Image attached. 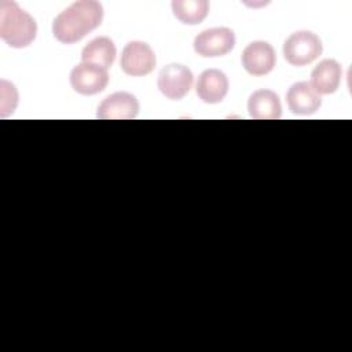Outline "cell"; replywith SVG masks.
Segmentation results:
<instances>
[{
	"label": "cell",
	"instance_id": "6da1fadb",
	"mask_svg": "<svg viewBox=\"0 0 352 352\" xmlns=\"http://www.w3.org/2000/svg\"><path fill=\"white\" fill-rule=\"evenodd\" d=\"M103 19V7L95 0H80L59 12L52 22V34L62 44H74L96 29Z\"/></svg>",
	"mask_w": 352,
	"mask_h": 352
},
{
	"label": "cell",
	"instance_id": "5bb4252c",
	"mask_svg": "<svg viewBox=\"0 0 352 352\" xmlns=\"http://www.w3.org/2000/svg\"><path fill=\"white\" fill-rule=\"evenodd\" d=\"M117 55L116 45L109 37H96L91 40L81 51V60L85 63H92L103 69L111 67Z\"/></svg>",
	"mask_w": 352,
	"mask_h": 352
},
{
	"label": "cell",
	"instance_id": "9a60e30c",
	"mask_svg": "<svg viewBox=\"0 0 352 352\" xmlns=\"http://www.w3.org/2000/svg\"><path fill=\"white\" fill-rule=\"evenodd\" d=\"M173 15L186 25L201 23L209 12V1L206 0H173Z\"/></svg>",
	"mask_w": 352,
	"mask_h": 352
},
{
	"label": "cell",
	"instance_id": "5b68a950",
	"mask_svg": "<svg viewBox=\"0 0 352 352\" xmlns=\"http://www.w3.org/2000/svg\"><path fill=\"white\" fill-rule=\"evenodd\" d=\"M155 54L153 48L143 41H129L121 54V69L132 77L150 74L155 67Z\"/></svg>",
	"mask_w": 352,
	"mask_h": 352
},
{
	"label": "cell",
	"instance_id": "30bf717a",
	"mask_svg": "<svg viewBox=\"0 0 352 352\" xmlns=\"http://www.w3.org/2000/svg\"><path fill=\"white\" fill-rule=\"evenodd\" d=\"M195 91L202 102L220 103L228 92V78L221 70L208 69L199 74Z\"/></svg>",
	"mask_w": 352,
	"mask_h": 352
},
{
	"label": "cell",
	"instance_id": "7a4b0ae2",
	"mask_svg": "<svg viewBox=\"0 0 352 352\" xmlns=\"http://www.w3.org/2000/svg\"><path fill=\"white\" fill-rule=\"evenodd\" d=\"M37 34L34 18L15 1H0V37L12 48H25Z\"/></svg>",
	"mask_w": 352,
	"mask_h": 352
},
{
	"label": "cell",
	"instance_id": "4fadbf2b",
	"mask_svg": "<svg viewBox=\"0 0 352 352\" xmlns=\"http://www.w3.org/2000/svg\"><path fill=\"white\" fill-rule=\"evenodd\" d=\"M250 117L256 120H278L282 117V104L279 96L270 89L254 91L248 100Z\"/></svg>",
	"mask_w": 352,
	"mask_h": 352
},
{
	"label": "cell",
	"instance_id": "7c38bea8",
	"mask_svg": "<svg viewBox=\"0 0 352 352\" xmlns=\"http://www.w3.org/2000/svg\"><path fill=\"white\" fill-rule=\"evenodd\" d=\"M342 69L334 59H323L311 73V85L320 95H329L338 89Z\"/></svg>",
	"mask_w": 352,
	"mask_h": 352
},
{
	"label": "cell",
	"instance_id": "9c48e42d",
	"mask_svg": "<svg viewBox=\"0 0 352 352\" xmlns=\"http://www.w3.org/2000/svg\"><path fill=\"white\" fill-rule=\"evenodd\" d=\"M139 114V102L129 92H114L98 106L96 117L100 120H132Z\"/></svg>",
	"mask_w": 352,
	"mask_h": 352
},
{
	"label": "cell",
	"instance_id": "277c9868",
	"mask_svg": "<svg viewBox=\"0 0 352 352\" xmlns=\"http://www.w3.org/2000/svg\"><path fill=\"white\" fill-rule=\"evenodd\" d=\"M192 81L194 76L188 67L180 63H169L161 69L157 78V87L165 98L180 100L188 94Z\"/></svg>",
	"mask_w": 352,
	"mask_h": 352
},
{
	"label": "cell",
	"instance_id": "52a82bcc",
	"mask_svg": "<svg viewBox=\"0 0 352 352\" xmlns=\"http://www.w3.org/2000/svg\"><path fill=\"white\" fill-rule=\"evenodd\" d=\"M70 85L81 95H95L102 92L109 84V73L106 69L81 62L70 72Z\"/></svg>",
	"mask_w": 352,
	"mask_h": 352
},
{
	"label": "cell",
	"instance_id": "3957f363",
	"mask_svg": "<svg viewBox=\"0 0 352 352\" xmlns=\"http://www.w3.org/2000/svg\"><path fill=\"white\" fill-rule=\"evenodd\" d=\"M322 51L320 38L308 30L292 33L283 43V56L293 66H305L314 62Z\"/></svg>",
	"mask_w": 352,
	"mask_h": 352
},
{
	"label": "cell",
	"instance_id": "8fae6325",
	"mask_svg": "<svg viewBox=\"0 0 352 352\" xmlns=\"http://www.w3.org/2000/svg\"><path fill=\"white\" fill-rule=\"evenodd\" d=\"M286 103L292 113L308 116L314 114L322 104L320 95L307 81L293 84L286 94Z\"/></svg>",
	"mask_w": 352,
	"mask_h": 352
},
{
	"label": "cell",
	"instance_id": "ba28073f",
	"mask_svg": "<svg viewBox=\"0 0 352 352\" xmlns=\"http://www.w3.org/2000/svg\"><path fill=\"white\" fill-rule=\"evenodd\" d=\"M242 66L252 76H265L275 67L276 54L267 41H252L242 51Z\"/></svg>",
	"mask_w": 352,
	"mask_h": 352
},
{
	"label": "cell",
	"instance_id": "8992f818",
	"mask_svg": "<svg viewBox=\"0 0 352 352\" xmlns=\"http://www.w3.org/2000/svg\"><path fill=\"white\" fill-rule=\"evenodd\" d=\"M235 45V34L228 28H212L194 38V51L204 58L227 55Z\"/></svg>",
	"mask_w": 352,
	"mask_h": 352
}]
</instances>
